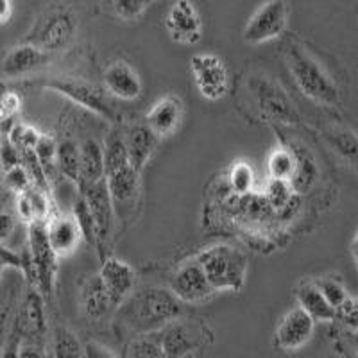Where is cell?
Here are the masks:
<instances>
[{
	"label": "cell",
	"mask_w": 358,
	"mask_h": 358,
	"mask_svg": "<svg viewBox=\"0 0 358 358\" xmlns=\"http://www.w3.org/2000/svg\"><path fill=\"white\" fill-rule=\"evenodd\" d=\"M0 220H2V228H0V238H2V242L6 241V238H9L13 233V229H15V219H13L11 213H8L4 210L2 212V215H0Z\"/></svg>",
	"instance_id": "obj_47"
},
{
	"label": "cell",
	"mask_w": 358,
	"mask_h": 358,
	"mask_svg": "<svg viewBox=\"0 0 358 358\" xmlns=\"http://www.w3.org/2000/svg\"><path fill=\"white\" fill-rule=\"evenodd\" d=\"M81 305L90 319H102L111 308H117L99 274L90 276L81 289Z\"/></svg>",
	"instance_id": "obj_24"
},
{
	"label": "cell",
	"mask_w": 358,
	"mask_h": 358,
	"mask_svg": "<svg viewBox=\"0 0 358 358\" xmlns=\"http://www.w3.org/2000/svg\"><path fill=\"white\" fill-rule=\"evenodd\" d=\"M22 355V334L17 326H13L11 334L2 348V358H20Z\"/></svg>",
	"instance_id": "obj_42"
},
{
	"label": "cell",
	"mask_w": 358,
	"mask_h": 358,
	"mask_svg": "<svg viewBox=\"0 0 358 358\" xmlns=\"http://www.w3.org/2000/svg\"><path fill=\"white\" fill-rule=\"evenodd\" d=\"M9 13H11V2H6V0H2V2H0V22H2V24H6V22H8Z\"/></svg>",
	"instance_id": "obj_49"
},
{
	"label": "cell",
	"mask_w": 358,
	"mask_h": 358,
	"mask_svg": "<svg viewBox=\"0 0 358 358\" xmlns=\"http://www.w3.org/2000/svg\"><path fill=\"white\" fill-rule=\"evenodd\" d=\"M45 90H52L62 94L63 97L70 99L72 102L83 106L85 110L99 115V117L113 120L115 111L104 92L99 86L85 81L79 78H69V76H57V78H47L40 83Z\"/></svg>",
	"instance_id": "obj_5"
},
{
	"label": "cell",
	"mask_w": 358,
	"mask_h": 358,
	"mask_svg": "<svg viewBox=\"0 0 358 358\" xmlns=\"http://www.w3.org/2000/svg\"><path fill=\"white\" fill-rule=\"evenodd\" d=\"M113 11L118 18L122 20H136L147 9V2L143 0H115Z\"/></svg>",
	"instance_id": "obj_39"
},
{
	"label": "cell",
	"mask_w": 358,
	"mask_h": 358,
	"mask_svg": "<svg viewBox=\"0 0 358 358\" xmlns=\"http://www.w3.org/2000/svg\"><path fill=\"white\" fill-rule=\"evenodd\" d=\"M126 358H167L163 353L158 334L140 335L129 344Z\"/></svg>",
	"instance_id": "obj_35"
},
{
	"label": "cell",
	"mask_w": 358,
	"mask_h": 358,
	"mask_svg": "<svg viewBox=\"0 0 358 358\" xmlns=\"http://www.w3.org/2000/svg\"><path fill=\"white\" fill-rule=\"evenodd\" d=\"M313 281H315V285L322 292V296L326 297V301L330 303L337 310L338 315H341L346 310V306L351 303V297L346 292V289H344V285H342L337 278H317V280Z\"/></svg>",
	"instance_id": "obj_34"
},
{
	"label": "cell",
	"mask_w": 358,
	"mask_h": 358,
	"mask_svg": "<svg viewBox=\"0 0 358 358\" xmlns=\"http://www.w3.org/2000/svg\"><path fill=\"white\" fill-rule=\"evenodd\" d=\"M181 115H183V104L174 95L159 99L151 111L147 113L145 124L152 129L156 136H169L178 129L181 122Z\"/></svg>",
	"instance_id": "obj_22"
},
{
	"label": "cell",
	"mask_w": 358,
	"mask_h": 358,
	"mask_svg": "<svg viewBox=\"0 0 358 358\" xmlns=\"http://www.w3.org/2000/svg\"><path fill=\"white\" fill-rule=\"evenodd\" d=\"M249 90L257 101L258 110L267 118L280 124H296L299 120V115L290 102L289 95L285 94V90L273 79L264 78V76L251 78Z\"/></svg>",
	"instance_id": "obj_7"
},
{
	"label": "cell",
	"mask_w": 358,
	"mask_h": 358,
	"mask_svg": "<svg viewBox=\"0 0 358 358\" xmlns=\"http://www.w3.org/2000/svg\"><path fill=\"white\" fill-rule=\"evenodd\" d=\"M124 138H126L127 156H129V165L134 171L142 174L143 167L147 165L155 151L158 136L152 133V129L143 124H133L124 131Z\"/></svg>",
	"instance_id": "obj_19"
},
{
	"label": "cell",
	"mask_w": 358,
	"mask_h": 358,
	"mask_svg": "<svg viewBox=\"0 0 358 358\" xmlns=\"http://www.w3.org/2000/svg\"><path fill=\"white\" fill-rule=\"evenodd\" d=\"M54 358H85V346L66 326H56L52 334Z\"/></svg>",
	"instance_id": "obj_28"
},
{
	"label": "cell",
	"mask_w": 358,
	"mask_h": 358,
	"mask_svg": "<svg viewBox=\"0 0 358 358\" xmlns=\"http://www.w3.org/2000/svg\"><path fill=\"white\" fill-rule=\"evenodd\" d=\"M106 179V158L104 145L94 138L81 143V185H94Z\"/></svg>",
	"instance_id": "obj_25"
},
{
	"label": "cell",
	"mask_w": 358,
	"mask_h": 358,
	"mask_svg": "<svg viewBox=\"0 0 358 358\" xmlns=\"http://www.w3.org/2000/svg\"><path fill=\"white\" fill-rule=\"evenodd\" d=\"M287 25V4L283 0H271L257 9L244 29L248 43H264L280 36Z\"/></svg>",
	"instance_id": "obj_9"
},
{
	"label": "cell",
	"mask_w": 358,
	"mask_h": 358,
	"mask_svg": "<svg viewBox=\"0 0 358 358\" xmlns=\"http://www.w3.org/2000/svg\"><path fill=\"white\" fill-rule=\"evenodd\" d=\"M171 290L179 301L197 303L212 296L213 287L197 258L185 262L171 276Z\"/></svg>",
	"instance_id": "obj_10"
},
{
	"label": "cell",
	"mask_w": 358,
	"mask_h": 358,
	"mask_svg": "<svg viewBox=\"0 0 358 358\" xmlns=\"http://www.w3.org/2000/svg\"><path fill=\"white\" fill-rule=\"evenodd\" d=\"M294 152H296V171L290 178V185L296 196H305L312 190L319 178L317 162L306 149H297V151L294 149Z\"/></svg>",
	"instance_id": "obj_26"
},
{
	"label": "cell",
	"mask_w": 358,
	"mask_h": 358,
	"mask_svg": "<svg viewBox=\"0 0 358 358\" xmlns=\"http://www.w3.org/2000/svg\"><path fill=\"white\" fill-rule=\"evenodd\" d=\"M110 188L111 199H113L115 215L126 219L136 206L140 190V174L131 165L117 171L106 178Z\"/></svg>",
	"instance_id": "obj_14"
},
{
	"label": "cell",
	"mask_w": 358,
	"mask_h": 358,
	"mask_svg": "<svg viewBox=\"0 0 358 358\" xmlns=\"http://www.w3.org/2000/svg\"><path fill=\"white\" fill-rule=\"evenodd\" d=\"M0 162H2V171H4V174L22 165V151L9 138H2Z\"/></svg>",
	"instance_id": "obj_41"
},
{
	"label": "cell",
	"mask_w": 358,
	"mask_h": 358,
	"mask_svg": "<svg viewBox=\"0 0 358 358\" xmlns=\"http://www.w3.org/2000/svg\"><path fill=\"white\" fill-rule=\"evenodd\" d=\"M0 264H2V268L11 267L24 273V252H17L2 245L0 248Z\"/></svg>",
	"instance_id": "obj_43"
},
{
	"label": "cell",
	"mask_w": 358,
	"mask_h": 358,
	"mask_svg": "<svg viewBox=\"0 0 358 358\" xmlns=\"http://www.w3.org/2000/svg\"><path fill=\"white\" fill-rule=\"evenodd\" d=\"M79 194L85 197L86 203L92 208L95 226H97V248H102V245L106 244L108 238H110L115 219V206L110 188H108V181L102 179V181L94 185H81Z\"/></svg>",
	"instance_id": "obj_12"
},
{
	"label": "cell",
	"mask_w": 358,
	"mask_h": 358,
	"mask_svg": "<svg viewBox=\"0 0 358 358\" xmlns=\"http://www.w3.org/2000/svg\"><path fill=\"white\" fill-rule=\"evenodd\" d=\"M29 251L33 257L34 268H36V289L40 290L45 301L54 297V285H56L57 273V255L50 248L47 236V224L34 222L29 226Z\"/></svg>",
	"instance_id": "obj_6"
},
{
	"label": "cell",
	"mask_w": 358,
	"mask_h": 358,
	"mask_svg": "<svg viewBox=\"0 0 358 358\" xmlns=\"http://www.w3.org/2000/svg\"><path fill=\"white\" fill-rule=\"evenodd\" d=\"M47 236L57 257H66L83 241V233L73 215H52L47 222Z\"/></svg>",
	"instance_id": "obj_21"
},
{
	"label": "cell",
	"mask_w": 358,
	"mask_h": 358,
	"mask_svg": "<svg viewBox=\"0 0 358 358\" xmlns=\"http://www.w3.org/2000/svg\"><path fill=\"white\" fill-rule=\"evenodd\" d=\"M326 142L338 156L358 167V136L350 129H330L324 133Z\"/></svg>",
	"instance_id": "obj_30"
},
{
	"label": "cell",
	"mask_w": 358,
	"mask_h": 358,
	"mask_svg": "<svg viewBox=\"0 0 358 358\" xmlns=\"http://www.w3.org/2000/svg\"><path fill=\"white\" fill-rule=\"evenodd\" d=\"M72 215L73 219H76V222H78L79 229H81L83 241H86L88 245L97 248V226H95L94 213H92V208H90V204L86 203V199L81 194H79V196L76 197V201H73Z\"/></svg>",
	"instance_id": "obj_32"
},
{
	"label": "cell",
	"mask_w": 358,
	"mask_h": 358,
	"mask_svg": "<svg viewBox=\"0 0 358 358\" xmlns=\"http://www.w3.org/2000/svg\"><path fill=\"white\" fill-rule=\"evenodd\" d=\"M285 62L289 65L294 81L303 94L313 102L322 106H341V92L324 66L299 45L297 41H289L285 45Z\"/></svg>",
	"instance_id": "obj_2"
},
{
	"label": "cell",
	"mask_w": 358,
	"mask_h": 358,
	"mask_svg": "<svg viewBox=\"0 0 358 358\" xmlns=\"http://www.w3.org/2000/svg\"><path fill=\"white\" fill-rule=\"evenodd\" d=\"M15 326L22 335H43L47 330V317H45V297L34 287L27 290L20 303Z\"/></svg>",
	"instance_id": "obj_17"
},
{
	"label": "cell",
	"mask_w": 358,
	"mask_h": 358,
	"mask_svg": "<svg viewBox=\"0 0 358 358\" xmlns=\"http://www.w3.org/2000/svg\"><path fill=\"white\" fill-rule=\"evenodd\" d=\"M315 321L303 308H292L281 317L274 334V344L280 350L296 351L312 338Z\"/></svg>",
	"instance_id": "obj_13"
},
{
	"label": "cell",
	"mask_w": 358,
	"mask_h": 358,
	"mask_svg": "<svg viewBox=\"0 0 358 358\" xmlns=\"http://www.w3.org/2000/svg\"><path fill=\"white\" fill-rule=\"evenodd\" d=\"M4 178H6V185H8L9 190L15 192L17 196H20V194L27 192L29 188H33L31 176H29V172L25 171L24 165H20V167L6 172Z\"/></svg>",
	"instance_id": "obj_40"
},
{
	"label": "cell",
	"mask_w": 358,
	"mask_h": 358,
	"mask_svg": "<svg viewBox=\"0 0 358 358\" xmlns=\"http://www.w3.org/2000/svg\"><path fill=\"white\" fill-rule=\"evenodd\" d=\"M9 140H11L22 152L36 151L38 143H40L41 140V133L34 129V127L27 126V124L18 122L17 126L13 127L11 134H9Z\"/></svg>",
	"instance_id": "obj_38"
},
{
	"label": "cell",
	"mask_w": 358,
	"mask_h": 358,
	"mask_svg": "<svg viewBox=\"0 0 358 358\" xmlns=\"http://www.w3.org/2000/svg\"><path fill=\"white\" fill-rule=\"evenodd\" d=\"M99 276L104 281L115 306L122 305L127 297L133 294L134 285H136V274L131 268V265L115 257H108L102 260Z\"/></svg>",
	"instance_id": "obj_15"
},
{
	"label": "cell",
	"mask_w": 358,
	"mask_h": 358,
	"mask_svg": "<svg viewBox=\"0 0 358 358\" xmlns=\"http://www.w3.org/2000/svg\"><path fill=\"white\" fill-rule=\"evenodd\" d=\"M0 106H2V118H15L22 106V101L17 94H4Z\"/></svg>",
	"instance_id": "obj_44"
},
{
	"label": "cell",
	"mask_w": 358,
	"mask_h": 358,
	"mask_svg": "<svg viewBox=\"0 0 358 358\" xmlns=\"http://www.w3.org/2000/svg\"><path fill=\"white\" fill-rule=\"evenodd\" d=\"M85 358H117L113 351L108 350L106 346H102L99 342H88L85 346Z\"/></svg>",
	"instance_id": "obj_46"
},
{
	"label": "cell",
	"mask_w": 358,
	"mask_h": 358,
	"mask_svg": "<svg viewBox=\"0 0 358 358\" xmlns=\"http://www.w3.org/2000/svg\"><path fill=\"white\" fill-rule=\"evenodd\" d=\"M36 156L40 159L41 167H43L45 174L49 178L54 176V172L57 171V143L52 136L49 134H41V140L36 147Z\"/></svg>",
	"instance_id": "obj_37"
},
{
	"label": "cell",
	"mask_w": 358,
	"mask_h": 358,
	"mask_svg": "<svg viewBox=\"0 0 358 358\" xmlns=\"http://www.w3.org/2000/svg\"><path fill=\"white\" fill-rule=\"evenodd\" d=\"M229 187L236 196H248L255 183V172L248 162H235L228 176Z\"/></svg>",
	"instance_id": "obj_36"
},
{
	"label": "cell",
	"mask_w": 358,
	"mask_h": 358,
	"mask_svg": "<svg viewBox=\"0 0 358 358\" xmlns=\"http://www.w3.org/2000/svg\"><path fill=\"white\" fill-rule=\"evenodd\" d=\"M183 313V301L163 287H143L131 294L118 308V321L124 328L140 335L162 331Z\"/></svg>",
	"instance_id": "obj_1"
},
{
	"label": "cell",
	"mask_w": 358,
	"mask_h": 358,
	"mask_svg": "<svg viewBox=\"0 0 358 358\" xmlns=\"http://www.w3.org/2000/svg\"><path fill=\"white\" fill-rule=\"evenodd\" d=\"M267 171L271 179L290 181L294 171H296V152H294V149H287V147L274 149L267 159Z\"/></svg>",
	"instance_id": "obj_31"
},
{
	"label": "cell",
	"mask_w": 358,
	"mask_h": 358,
	"mask_svg": "<svg viewBox=\"0 0 358 358\" xmlns=\"http://www.w3.org/2000/svg\"><path fill=\"white\" fill-rule=\"evenodd\" d=\"M341 319L344 324L350 326L351 330H358V299H351L346 310L341 313Z\"/></svg>",
	"instance_id": "obj_45"
},
{
	"label": "cell",
	"mask_w": 358,
	"mask_h": 358,
	"mask_svg": "<svg viewBox=\"0 0 358 358\" xmlns=\"http://www.w3.org/2000/svg\"><path fill=\"white\" fill-rule=\"evenodd\" d=\"M169 34L179 43H197L201 40V18L196 6L188 0H179L171 8L165 20Z\"/></svg>",
	"instance_id": "obj_16"
},
{
	"label": "cell",
	"mask_w": 358,
	"mask_h": 358,
	"mask_svg": "<svg viewBox=\"0 0 358 358\" xmlns=\"http://www.w3.org/2000/svg\"><path fill=\"white\" fill-rule=\"evenodd\" d=\"M213 290L238 292L244 287L248 257L229 244H217L204 249L197 257Z\"/></svg>",
	"instance_id": "obj_3"
},
{
	"label": "cell",
	"mask_w": 358,
	"mask_h": 358,
	"mask_svg": "<svg viewBox=\"0 0 358 358\" xmlns=\"http://www.w3.org/2000/svg\"><path fill=\"white\" fill-rule=\"evenodd\" d=\"M104 158H106V178L129 165L124 133L117 129L111 131L110 136L106 138V143H104Z\"/></svg>",
	"instance_id": "obj_29"
},
{
	"label": "cell",
	"mask_w": 358,
	"mask_h": 358,
	"mask_svg": "<svg viewBox=\"0 0 358 358\" xmlns=\"http://www.w3.org/2000/svg\"><path fill=\"white\" fill-rule=\"evenodd\" d=\"M104 85L115 97L122 101H134L142 94L140 76L126 62H113L104 70Z\"/></svg>",
	"instance_id": "obj_18"
},
{
	"label": "cell",
	"mask_w": 358,
	"mask_h": 358,
	"mask_svg": "<svg viewBox=\"0 0 358 358\" xmlns=\"http://www.w3.org/2000/svg\"><path fill=\"white\" fill-rule=\"evenodd\" d=\"M296 297L299 303V308L305 310L313 321H337L341 319L337 310L326 301V297L319 290L313 280H303L299 285L296 287Z\"/></svg>",
	"instance_id": "obj_23"
},
{
	"label": "cell",
	"mask_w": 358,
	"mask_h": 358,
	"mask_svg": "<svg viewBox=\"0 0 358 358\" xmlns=\"http://www.w3.org/2000/svg\"><path fill=\"white\" fill-rule=\"evenodd\" d=\"M78 31V20L70 9H50L43 13L29 33L25 43H31L45 54L66 49Z\"/></svg>",
	"instance_id": "obj_4"
},
{
	"label": "cell",
	"mask_w": 358,
	"mask_h": 358,
	"mask_svg": "<svg viewBox=\"0 0 358 358\" xmlns=\"http://www.w3.org/2000/svg\"><path fill=\"white\" fill-rule=\"evenodd\" d=\"M163 353L167 358H192L206 342V331L190 321H178L158 331Z\"/></svg>",
	"instance_id": "obj_8"
},
{
	"label": "cell",
	"mask_w": 358,
	"mask_h": 358,
	"mask_svg": "<svg viewBox=\"0 0 358 358\" xmlns=\"http://www.w3.org/2000/svg\"><path fill=\"white\" fill-rule=\"evenodd\" d=\"M190 63L201 95L210 101L224 97L228 92V72L219 57L213 54H196Z\"/></svg>",
	"instance_id": "obj_11"
},
{
	"label": "cell",
	"mask_w": 358,
	"mask_h": 358,
	"mask_svg": "<svg viewBox=\"0 0 358 358\" xmlns=\"http://www.w3.org/2000/svg\"><path fill=\"white\" fill-rule=\"evenodd\" d=\"M296 192H294L290 181H281V179H271L265 188V203L274 212H283L292 206Z\"/></svg>",
	"instance_id": "obj_33"
},
{
	"label": "cell",
	"mask_w": 358,
	"mask_h": 358,
	"mask_svg": "<svg viewBox=\"0 0 358 358\" xmlns=\"http://www.w3.org/2000/svg\"><path fill=\"white\" fill-rule=\"evenodd\" d=\"M47 59H49V54H45L38 47L24 41L6 54L4 62H2V73H4V78H20V76L43 66Z\"/></svg>",
	"instance_id": "obj_20"
},
{
	"label": "cell",
	"mask_w": 358,
	"mask_h": 358,
	"mask_svg": "<svg viewBox=\"0 0 358 358\" xmlns=\"http://www.w3.org/2000/svg\"><path fill=\"white\" fill-rule=\"evenodd\" d=\"M20 358H43L41 351L34 346H22Z\"/></svg>",
	"instance_id": "obj_48"
},
{
	"label": "cell",
	"mask_w": 358,
	"mask_h": 358,
	"mask_svg": "<svg viewBox=\"0 0 358 358\" xmlns=\"http://www.w3.org/2000/svg\"><path fill=\"white\" fill-rule=\"evenodd\" d=\"M348 341H350V346L353 350V353L358 357V330H351V334L348 335Z\"/></svg>",
	"instance_id": "obj_50"
},
{
	"label": "cell",
	"mask_w": 358,
	"mask_h": 358,
	"mask_svg": "<svg viewBox=\"0 0 358 358\" xmlns=\"http://www.w3.org/2000/svg\"><path fill=\"white\" fill-rule=\"evenodd\" d=\"M351 255H353L355 265H357V271H358V228H357V233H355V236H353V242H351Z\"/></svg>",
	"instance_id": "obj_51"
},
{
	"label": "cell",
	"mask_w": 358,
	"mask_h": 358,
	"mask_svg": "<svg viewBox=\"0 0 358 358\" xmlns=\"http://www.w3.org/2000/svg\"><path fill=\"white\" fill-rule=\"evenodd\" d=\"M57 172L78 185L81 183V145L65 138L57 143Z\"/></svg>",
	"instance_id": "obj_27"
}]
</instances>
